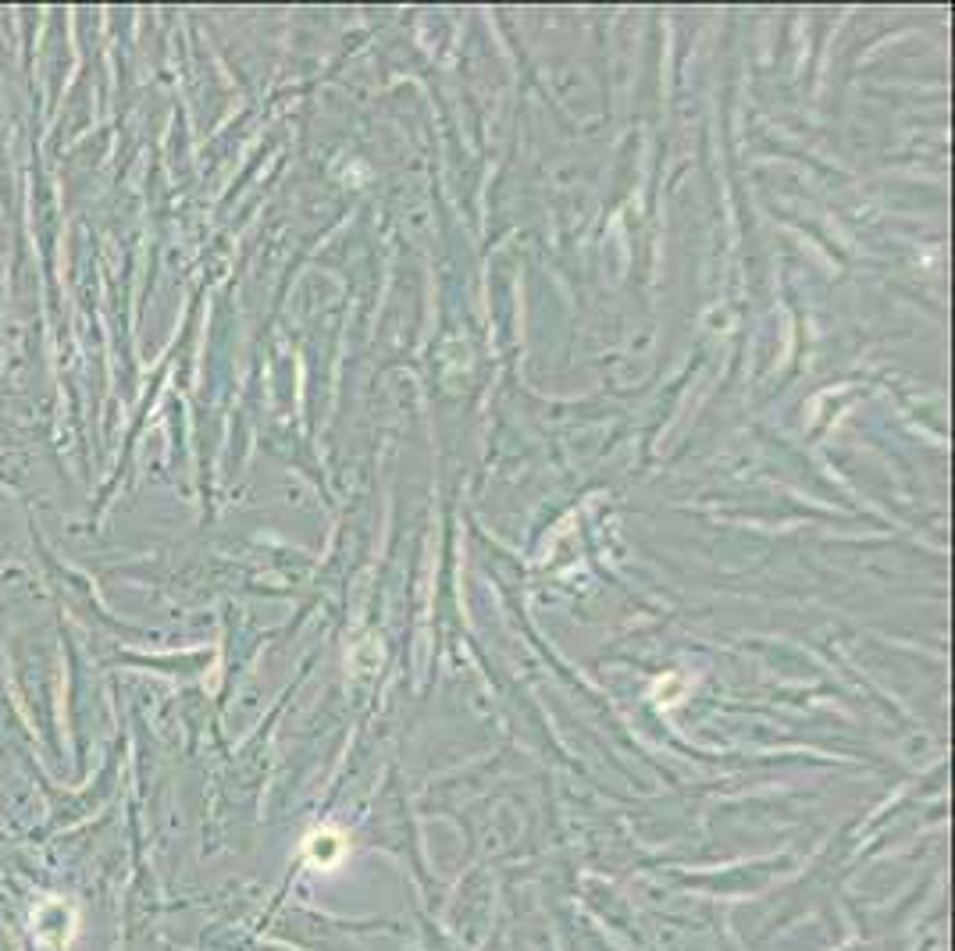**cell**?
Wrapping results in <instances>:
<instances>
[{
  "label": "cell",
  "mask_w": 955,
  "mask_h": 951,
  "mask_svg": "<svg viewBox=\"0 0 955 951\" xmlns=\"http://www.w3.org/2000/svg\"><path fill=\"white\" fill-rule=\"evenodd\" d=\"M33 930H36V937H40L43 944L65 948V944L72 941V934H75V912L68 909L65 902H58V898H50V902H43L40 909H36Z\"/></svg>",
  "instance_id": "1"
}]
</instances>
